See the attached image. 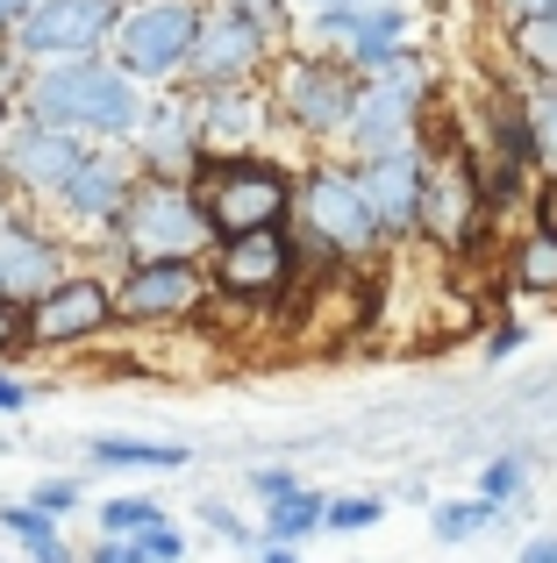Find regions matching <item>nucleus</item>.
I'll list each match as a JSON object with an SVG mask.
<instances>
[{"instance_id": "f257e3e1", "label": "nucleus", "mask_w": 557, "mask_h": 563, "mask_svg": "<svg viewBox=\"0 0 557 563\" xmlns=\"http://www.w3.org/2000/svg\"><path fill=\"white\" fill-rule=\"evenodd\" d=\"M22 114L57 122V129H79V136H94V143H136V129L151 122V100H143V79H129L108 51H94V57L29 65Z\"/></svg>"}, {"instance_id": "f03ea898", "label": "nucleus", "mask_w": 557, "mask_h": 563, "mask_svg": "<svg viewBox=\"0 0 557 563\" xmlns=\"http://www.w3.org/2000/svg\"><path fill=\"white\" fill-rule=\"evenodd\" d=\"M436 93L444 86H436L422 51H401L386 65H372L358 86V108H350V129H343L350 165H372V157H393V151H422V122H429Z\"/></svg>"}, {"instance_id": "7ed1b4c3", "label": "nucleus", "mask_w": 557, "mask_h": 563, "mask_svg": "<svg viewBox=\"0 0 557 563\" xmlns=\"http://www.w3.org/2000/svg\"><path fill=\"white\" fill-rule=\"evenodd\" d=\"M301 264L307 272H343L386 250V229L372 214V192H364L358 165H315L301 172Z\"/></svg>"}, {"instance_id": "20e7f679", "label": "nucleus", "mask_w": 557, "mask_h": 563, "mask_svg": "<svg viewBox=\"0 0 557 563\" xmlns=\"http://www.w3.org/2000/svg\"><path fill=\"white\" fill-rule=\"evenodd\" d=\"M272 108L293 136H315V143H343L350 108H358V86L364 71L336 51H315V43H286L272 65Z\"/></svg>"}, {"instance_id": "39448f33", "label": "nucleus", "mask_w": 557, "mask_h": 563, "mask_svg": "<svg viewBox=\"0 0 557 563\" xmlns=\"http://www.w3.org/2000/svg\"><path fill=\"white\" fill-rule=\"evenodd\" d=\"M194 192L208 200L215 235L286 229L293 200H301L293 172L286 165H265V157H251V151H208V157H200V172H194Z\"/></svg>"}, {"instance_id": "423d86ee", "label": "nucleus", "mask_w": 557, "mask_h": 563, "mask_svg": "<svg viewBox=\"0 0 557 563\" xmlns=\"http://www.w3.org/2000/svg\"><path fill=\"white\" fill-rule=\"evenodd\" d=\"M114 243H122L129 264H151V257H200L222 235H215L208 200L194 192V179H143L129 192L122 221H114Z\"/></svg>"}, {"instance_id": "0eeeda50", "label": "nucleus", "mask_w": 557, "mask_h": 563, "mask_svg": "<svg viewBox=\"0 0 557 563\" xmlns=\"http://www.w3.org/2000/svg\"><path fill=\"white\" fill-rule=\"evenodd\" d=\"M200 22H208V0H129L108 57L143 86H172V79H186Z\"/></svg>"}, {"instance_id": "6e6552de", "label": "nucleus", "mask_w": 557, "mask_h": 563, "mask_svg": "<svg viewBox=\"0 0 557 563\" xmlns=\"http://www.w3.org/2000/svg\"><path fill=\"white\" fill-rule=\"evenodd\" d=\"M278 51H286V43H278L272 29H258L251 14L222 8V0H208V22H200L194 57H186V86H194V93H208V86H265Z\"/></svg>"}, {"instance_id": "1a4fd4ad", "label": "nucleus", "mask_w": 557, "mask_h": 563, "mask_svg": "<svg viewBox=\"0 0 557 563\" xmlns=\"http://www.w3.org/2000/svg\"><path fill=\"white\" fill-rule=\"evenodd\" d=\"M301 278V243L293 229H258V235H222L215 243V300L237 307H272Z\"/></svg>"}, {"instance_id": "9d476101", "label": "nucleus", "mask_w": 557, "mask_h": 563, "mask_svg": "<svg viewBox=\"0 0 557 563\" xmlns=\"http://www.w3.org/2000/svg\"><path fill=\"white\" fill-rule=\"evenodd\" d=\"M122 0H36L29 22L8 36V51L22 65H51V57H94L114 43Z\"/></svg>"}, {"instance_id": "9b49d317", "label": "nucleus", "mask_w": 557, "mask_h": 563, "mask_svg": "<svg viewBox=\"0 0 557 563\" xmlns=\"http://www.w3.org/2000/svg\"><path fill=\"white\" fill-rule=\"evenodd\" d=\"M86 151H94V136L22 114V122L0 136V179H8L14 192H43V200H51V192L65 186L72 172H79V157H86Z\"/></svg>"}, {"instance_id": "f8f14e48", "label": "nucleus", "mask_w": 557, "mask_h": 563, "mask_svg": "<svg viewBox=\"0 0 557 563\" xmlns=\"http://www.w3.org/2000/svg\"><path fill=\"white\" fill-rule=\"evenodd\" d=\"M136 186H143L136 151H129V143H94V151L79 157V172H72V179L57 186L51 200H57V214H65V221H86V229H114Z\"/></svg>"}, {"instance_id": "ddd939ff", "label": "nucleus", "mask_w": 557, "mask_h": 563, "mask_svg": "<svg viewBox=\"0 0 557 563\" xmlns=\"http://www.w3.org/2000/svg\"><path fill=\"white\" fill-rule=\"evenodd\" d=\"M114 300L129 321H194L215 300V272H200V257H151L122 272Z\"/></svg>"}, {"instance_id": "4468645a", "label": "nucleus", "mask_w": 557, "mask_h": 563, "mask_svg": "<svg viewBox=\"0 0 557 563\" xmlns=\"http://www.w3.org/2000/svg\"><path fill=\"white\" fill-rule=\"evenodd\" d=\"M301 36L315 51H336L350 57L358 71L386 65V57L415 51V8H350V14H307Z\"/></svg>"}, {"instance_id": "2eb2a0df", "label": "nucleus", "mask_w": 557, "mask_h": 563, "mask_svg": "<svg viewBox=\"0 0 557 563\" xmlns=\"http://www.w3.org/2000/svg\"><path fill=\"white\" fill-rule=\"evenodd\" d=\"M114 314H122L114 286H100V278H86V272H65L51 292H36V300H29V343H36V350L86 343V335H100Z\"/></svg>"}, {"instance_id": "dca6fc26", "label": "nucleus", "mask_w": 557, "mask_h": 563, "mask_svg": "<svg viewBox=\"0 0 557 563\" xmlns=\"http://www.w3.org/2000/svg\"><path fill=\"white\" fill-rule=\"evenodd\" d=\"M364 192H372V214L386 229V243H407L422 229V186H429V151H393V157H372L358 165Z\"/></svg>"}, {"instance_id": "f3484780", "label": "nucleus", "mask_w": 557, "mask_h": 563, "mask_svg": "<svg viewBox=\"0 0 557 563\" xmlns=\"http://www.w3.org/2000/svg\"><path fill=\"white\" fill-rule=\"evenodd\" d=\"M194 108L208 151H258V136L278 122L272 86H208V93H194Z\"/></svg>"}, {"instance_id": "a211bd4d", "label": "nucleus", "mask_w": 557, "mask_h": 563, "mask_svg": "<svg viewBox=\"0 0 557 563\" xmlns=\"http://www.w3.org/2000/svg\"><path fill=\"white\" fill-rule=\"evenodd\" d=\"M57 278H65V250L51 243L43 229H29V221H0V292L8 300H36V292H51Z\"/></svg>"}, {"instance_id": "6ab92c4d", "label": "nucleus", "mask_w": 557, "mask_h": 563, "mask_svg": "<svg viewBox=\"0 0 557 563\" xmlns=\"http://www.w3.org/2000/svg\"><path fill=\"white\" fill-rule=\"evenodd\" d=\"M501 272H507V286L529 292V300H557V235L529 221V229H522L515 243H507Z\"/></svg>"}, {"instance_id": "aec40b11", "label": "nucleus", "mask_w": 557, "mask_h": 563, "mask_svg": "<svg viewBox=\"0 0 557 563\" xmlns=\"http://www.w3.org/2000/svg\"><path fill=\"white\" fill-rule=\"evenodd\" d=\"M507 57H515L522 86H557V14L507 22Z\"/></svg>"}, {"instance_id": "412c9836", "label": "nucleus", "mask_w": 557, "mask_h": 563, "mask_svg": "<svg viewBox=\"0 0 557 563\" xmlns=\"http://www.w3.org/2000/svg\"><path fill=\"white\" fill-rule=\"evenodd\" d=\"M94 464H114V471H186L194 456L179 442H136V435H100L94 442Z\"/></svg>"}, {"instance_id": "4be33fe9", "label": "nucleus", "mask_w": 557, "mask_h": 563, "mask_svg": "<svg viewBox=\"0 0 557 563\" xmlns=\"http://www.w3.org/2000/svg\"><path fill=\"white\" fill-rule=\"evenodd\" d=\"M0 528L22 536L29 550H36V563H72L65 542H57V528H51V507H0Z\"/></svg>"}, {"instance_id": "5701e85b", "label": "nucleus", "mask_w": 557, "mask_h": 563, "mask_svg": "<svg viewBox=\"0 0 557 563\" xmlns=\"http://www.w3.org/2000/svg\"><path fill=\"white\" fill-rule=\"evenodd\" d=\"M487 521H501V499H444V507H436V542H472L479 528Z\"/></svg>"}, {"instance_id": "b1692460", "label": "nucleus", "mask_w": 557, "mask_h": 563, "mask_svg": "<svg viewBox=\"0 0 557 563\" xmlns=\"http://www.w3.org/2000/svg\"><path fill=\"white\" fill-rule=\"evenodd\" d=\"M315 528H329V499H315V493L272 499V542H301V536H315Z\"/></svg>"}, {"instance_id": "393cba45", "label": "nucleus", "mask_w": 557, "mask_h": 563, "mask_svg": "<svg viewBox=\"0 0 557 563\" xmlns=\"http://www.w3.org/2000/svg\"><path fill=\"white\" fill-rule=\"evenodd\" d=\"M100 528L122 536V542H136V536H151V528H165V514H157L151 499H108V507H100Z\"/></svg>"}, {"instance_id": "a878e982", "label": "nucleus", "mask_w": 557, "mask_h": 563, "mask_svg": "<svg viewBox=\"0 0 557 563\" xmlns=\"http://www.w3.org/2000/svg\"><path fill=\"white\" fill-rule=\"evenodd\" d=\"M222 8L251 14L258 29H272L278 43H301V14H293V0H222Z\"/></svg>"}, {"instance_id": "bb28decb", "label": "nucleus", "mask_w": 557, "mask_h": 563, "mask_svg": "<svg viewBox=\"0 0 557 563\" xmlns=\"http://www.w3.org/2000/svg\"><path fill=\"white\" fill-rule=\"evenodd\" d=\"M529 122H536V151H544V172H557V86H529Z\"/></svg>"}, {"instance_id": "cd10ccee", "label": "nucleus", "mask_w": 557, "mask_h": 563, "mask_svg": "<svg viewBox=\"0 0 557 563\" xmlns=\"http://www.w3.org/2000/svg\"><path fill=\"white\" fill-rule=\"evenodd\" d=\"M522 478H529V464H522V456H493V464L479 471V493H487V499H501V507H507V499L522 493Z\"/></svg>"}, {"instance_id": "c85d7f7f", "label": "nucleus", "mask_w": 557, "mask_h": 563, "mask_svg": "<svg viewBox=\"0 0 557 563\" xmlns=\"http://www.w3.org/2000/svg\"><path fill=\"white\" fill-rule=\"evenodd\" d=\"M372 521H386V499H329V528H343V536H358V528H372Z\"/></svg>"}, {"instance_id": "c756f323", "label": "nucleus", "mask_w": 557, "mask_h": 563, "mask_svg": "<svg viewBox=\"0 0 557 563\" xmlns=\"http://www.w3.org/2000/svg\"><path fill=\"white\" fill-rule=\"evenodd\" d=\"M14 343H29V300L0 292V350H14Z\"/></svg>"}, {"instance_id": "7c9ffc66", "label": "nucleus", "mask_w": 557, "mask_h": 563, "mask_svg": "<svg viewBox=\"0 0 557 563\" xmlns=\"http://www.w3.org/2000/svg\"><path fill=\"white\" fill-rule=\"evenodd\" d=\"M529 221L557 235V172H544V179H536V192H529Z\"/></svg>"}, {"instance_id": "2f4dec72", "label": "nucleus", "mask_w": 557, "mask_h": 563, "mask_svg": "<svg viewBox=\"0 0 557 563\" xmlns=\"http://www.w3.org/2000/svg\"><path fill=\"white\" fill-rule=\"evenodd\" d=\"M350 8H407V0H293V14H350Z\"/></svg>"}, {"instance_id": "473e14b6", "label": "nucleus", "mask_w": 557, "mask_h": 563, "mask_svg": "<svg viewBox=\"0 0 557 563\" xmlns=\"http://www.w3.org/2000/svg\"><path fill=\"white\" fill-rule=\"evenodd\" d=\"M72 499H79V485H72V478H43L36 485V507H51V514H65Z\"/></svg>"}, {"instance_id": "72a5a7b5", "label": "nucleus", "mask_w": 557, "mask_h": 563, "mask_svg": "<svg viewBox=\"0 0 557 563\" xmlns=\"http://www.w3.org/2000/svg\"><path fill=\"white\" fill-rule=\"evenodd\" d=\"M251 485H258L265 499H293V493H301V478H293V471H278V464H272V471H258Z\"/></svg>"}, {"instance_id": "f704fd0d", "label": "nucleus", "mask_w": 557, "mask_h": 563, "mask_svg": "<svg viewBox=\"0 0 557 563\" xmlns=\"http://www.w3.org/2000/svg\"><path fill=\"white\" fill-rule=\"evenodd\" d=\"M136 542H143V556H151V563H172V556L186 550V542L172 536V528H151V536H136Z\"/></svg>"}, {"instance_id": "c9c22d12", "label": "nucleus", "mask_w": 557, "mask_h": 563, "mask_svg": "<svg viewBox=\"0 0 557 563\" xmlns=\"http://www.w3.org/2000/svg\"><path fill=\"white\" fill-rule=\"evenodd\" d=\"M501 22H529V14H557V0H493Z\"/></svg>"}, {"instance_id": "e433bc0d", "label": "nucleus", "mask_w": 557, "mask_h": 563, "mask_svg": "<svg viewBox=\"0 0 557 563\" xmlns=\"http://www.w3.org/2000/svg\"><path fill=\"white\" fill-rule=\"evenodd\" d=\"M522 350V321H501V329L487 335V357H515Z\"/></svg>"}, {"instance_id": "4c0bfd02", "label": "nucleus", "mask_w": 557, "mask_h": 563, "mask_svg": "<svg viewBox=\"0 0 557 563\" xmlns=\"http://www.w3.org/2000/svg\"><path fill=\"white\" fill-rule=\"evenodd\" d=\"M200 521H215V536H229V542H251V528H243V521H237L229 507H208Z\"/></svg>"}, {"instance_id": "58836bf2", "label": "nucleus", "mask_w": 557, "mask_h": 563, "mask_svg": "<svg viewBox=\"0 0 557 563\" xmlns=\"http://www.w3.org/2000/svg\"><path fill=\"white\" fill-rule=\"evenodd\" d=\"M94 563H151V556H143V542H122V536H108V550H100Z\"/></svg>"}, {"instance_id": "ea45409f", "label": "nucleus", "mask_w": 557, "mask_h": 563, "mask_svg": "<svg viewBox=\"0 0 557 563\" xmlns=\"http://www.w3.org/2000/svg\"><path fill=\"white\" fill-rule=\"evenodd\" d=\"M22 407H29V385L14 372H0V413H22Z\"/></svg>"}, {"instance_id": "a19ab883", "label": "nucleus", "mask_w": 557, "mask_h": 563, "mask_svg": "<svg viewBox=\"0 0 557 563\" xmlns=\"http://www.w3.org/2000/svg\"><path fill=\"white\" fill-rule=\"evenodd\" d=\"M29 8H36V0H0V43H8L14 29L29 22Z\"/></svg>"}, {"instance_id": "79ce46f5", "label": "nucleus", "mask_w": 557, "mask_h": 563, "mask_svg": "<svg viewBox=\"0 0 557 563\" xmlns=\"http://www.w3.org/2000/svg\"><path fill=\"white\" fill-rule=\"evenodd\" d=\"M515 563H557V536H536V542H529V550H522Z\"/></svg>"}, {"instance_id": "37998d69", "label": "nucleus", "mask_w": 557, "mask_h": 563, "mask_svg": "<svg viewBox=\"0 0 557 563\" xmlns=\"http://www.w3.org/2000/svg\"><path fill=\"white\" fill-rule=\"evenodd\" d=\"M265 563H293V556H286V542H272V550H265Z\"/></svg>"}, {"instance_id": "c03bdc74", "label": "nucleus", "mask_w": 557, "mask_h": 563, "mask_svg": "<svg viewBox=\"0 0 557 563\" xmlns=\"http://www.w3.org/2000/svg\"><path fill=\"white\" fill-rule=\"evenodd\" d=\"M0 136H8V86H0Z\"/></svg>"}, {"instance_id": "a18cd8bd", "label": "nucleus", "mask_w": 557, "mask_h": 563, "mask_svg": "<svg viewBox=\"0 0 557 563\" xmlns=\"http://www.w3.org/2000/svg\"><path fill=\"white\" fill-rule=\"evenodd\" d=\"M487 8H493V0H487Z\"/></svg>"}, {"instance_id": "49530a36", "label": "nucleus", "mask_w": 557, "mask_h": 563, "mask_svg": "<svg viewBox=\"0 0 557 563\" xmlns=\"http://www.w3.org/2000/svg\"><path fill=\"white\" fill-rule=\"evenodd\" d=\"M122 8H129V0H122Z\"/></svg>"}]
</instances>
